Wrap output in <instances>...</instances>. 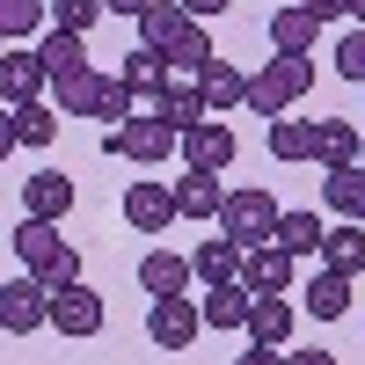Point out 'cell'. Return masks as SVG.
<instances>
[{"label": "cell", "mask_w": 365, "mask_h": 365, "mask_svg": "<svg viewBox=\"0 0 365 365\" xmlns=\"http://www.w3.org/2000/svg\"><path fill=\"white\" fill-rule=\"evenodd\" d=\"M285 365H336L329 351H285Z\"/></svg>", "instance_id": "60d3db41"}, {"label": "cell", "mask_w": 365, "mask_h": 365, "mask_svg": "<svg viewBox=\"0 0 365 365\" xmlns=\"http://www.w3.org/2000/svg\"><path fill=\"white\" fill-rule=\"evenodd\" d=\"M182 29H190V8H182V0H154V8L139 15V44L146 51H168Z\"/></svg>", "instance_id": "484cf974"}, {"label": "cell", "mask_w": 365, "mask_h": 365, "mask_svg": "<svg viewBox=\"0 0 365 365\" xmlns=\"http://www.w3.org/2000/svg\"><path fill=\"white\" fill-rule=\"evenodd\" d=\"M351 22H358V29H365V0H351Z\"/></svg>", "instance_id": "7bdbcfd3"}, {"label": "cell", "mask_w": 365, "mask_h": 365, "mask_svg": "<svg viewBox=\"0 0 365 365\" xmlns=\"http://www.w3.org/2000/svg\"><path fill=\"white\" fill-rule=\"evenodd\" d=\"M0 329H8V336L51 329V285L37 278V270H15V278L0 285Z\"/></svg>", "instance_id": "5b68a950"}, {"label": "cell", "mask_w": 365, "mask_h": 365, "mask_svg": "<svg viewBox=\"0 0 365 365\" xmlns=\"http://www.w3.org/2000/svg\"><path fill=\"white\" fill-rule=\"evenodd\" d=\"M292 329H299V307H292V299H285V292H256V307H249V344L285 351Z\"/></svg>", "instance_id": "7c38bea8"}, {"label": "cell", "mask_w": 365, "mask_h": 365, "mask_svg": "<svg viewBox=\"0 0 365 365\" xmlns=\"http://www.w3.org/2000/svg\"><path fill=\"white\" fill-rule=\"evenodd\" d=\"M117 81H125L132 96H139V103H154V96H161V88H168L175 73H168V58H161V51H146V44H139V51H125V66H117Z\"/></svg>", "instance_id": "603a6c76"}, {"label": "cell", "mask_w": 365, "mask_h": 365, "mask_svg": "<svg viewBox=\"0 0 365 365\" xmlns=\"http://www.w3.org/2000/svg\"><path fill=\"white\" fill-rule=\"evenodd\" d=\"M15 139H22V146H37V154H44V146L58 139V103H51V96L22 103V110H15Z\"/></svg>", "instance_id": "1f68e13d"}, {"label": "cell", "mask_w": 365, "mask_h": 365, "mask_svg": "<svg viewBox=\"0 0 365 365\" xmlns=\"http://www.w3.org/2000/svg\"><path fill=\"white\" fill-rule=\"evenodd\" d=\"M358 161H365V154H358Z\"/></svg>", "instance_id": "f6af8a7d"}, {"label": "cell", "mask_w": 365, "mask_h": 365, "mask_svg": "<svg viewBox=\"0 0 365 365\" xmlns=\"http://www.w3.org/2000/svg\"><path fill=\"white\" fill-rule=\"evenodd\" d=\"M44 8H51V29H73V37H88V29L110 15L103 0H44Z\"/></svg>", "instance_id": "836d02e7"}, {"label": "cell", "mask_w": 365, "mask_h": 365, "mask_svg": "<svg viewBox=\"0 0 365 365\" xmlns=\"http://www.w3.org/2000/svg\"><path fill=\"white\" fill-rule=\"evenodd\" d=\"M15 146H22V139H15V110H0V161H8Z\"/></svg>", "instance_id": "f35d334b"}, {"label": "cell", "mask_w": 365, "mask_h": 365, "mask_svg": "<svg viewBox=\"0 0 365 365\" xmlns=\"http://www.w3.org/2000/svg\"><path fill=\"white\" fill-rule=\"evenodd\" d=\"M37 58H44L51 81H58V73H81V66H88V37H73V29H44V37H37Z\"/></svg>", "instance_id": "4dcf8cb0"}, {"label": "cell", "mask_w": 365, "mask_h": 365, "mask_svg": "<svg viewBox=\"0 0 365 365\" xmlns=\"http://www.w3.org/2000/svg\"><path fill=\"white\" fill-rule=\"evenodd\" d=\"M365 154V125H358V117H322V125H314V161L322 168H351Z\"/></svg>", "instance_id": "5bb4252c"}, {"label": "cell", "mask_w": 365, "mask_h": 365, "mask_svg": "<svg viewBox=\"0 0 365 365\" xmlns=\"http://www.w3.org/2000/svg\"><path fill=\"white\" fill-rule=\"evenodd\" d=\"M22 212H29V220H66V212H73V175H58V168L22 175Z\"/></svg>", "instance_id": "4fadbf2b"}, {"label": "cell", "mask_w": 365, "mask_h": 365, "mask_svg": "<svg viewBox=\"0 0 365 365\" xmlns=\"http://www.w3.org/2000/svg\"><path fill=\"white\" fill-rule=\"evenodd\" d=\"M299 8H307L314 22H329V15H351V0H299Z\"/></svg>", "instance_id": "8d00e7d4"}, {"label": "cell", "mask_w": 365, "mask_h": 365, "mask_svg": "<svg viewBox=\"0 0 365 365\" xmlns=\"http://www.w3.org/2000/svg\"><path fill=\"white\" fill-rule=\"evenodd\" d=\"M182 8H190V15L205 22V15H220V8H234V0H182Z\"/></svg>", "instance_id": "b9f144b4"}, {"label": "cell", "mask_w": 365, "mask_h": 365, "mask_svg": "<svg viewBox=\"0 0 365 365\" xmlns=\"http://www.w3.org/2000/svg\"><path fill=\"white\" fill-rule=\"evenodd\" d=\"M336 73H344L351 88H365V29H351V37L336 44Z\"/></svg>", "instance_id": "d590c367"}, {"label": "cell", "mask_w": 365, "mask_h": 365, "mask_svg": "<svg viewBox=\"0 0 365 365\" xmlns=\"http://www.w3.org/2000/svg\"><path fill=\"white\" fill-rule=\"evenodd\" d=\"M168 190H175V220H220V175H212V168H182L175 182H168Z\"/></svg>", "instance_id": "2e32d148"}, {"label": "cell", "mask_w": 365, "mask_h": 365, "mask_svg": "<svg viewBox=\"0 0 365 365\" xmlns=\"http://www.w3.org/2000/svg\"><path fill=\"white\" fill-rule=\"evenodd\" d=\"M44 22H51L44 0H0V44H29Z\"/></svg>", "instance_id": "d6a6232c"}, {"label": "cell", "mask_w": 365, "mask_h": 365, "mask_svg": "<svg viewBox=\"0 0 365 365\" xmlns=\"http://www.w3.org/2000/svg\"><path fill=\"white\" fill-rule=\"evenodd\" d=\"M322 22L299 8V0H285V8H270V51H314Z\"/></svg>", "instance_id": "44dd1931"}, {"label": "cell", "mask_w": 365, "mask_h": 365, "mask_svg": "<svg viewBox=\"0 0 365 365\" xmlns=\"http://www.w3.org/2000/svg\"><path fill=\"white\" fill-rule=\"evenodd\" d=\"M351 285H358V278L314 270V278H307V314H314V322H344V314H351Z\"/></svg>", "instance_id": "83f0119b"}, {"label": "cell", "mask_w": 365, "mask_h": 365, "mask_svg": "<svg viewBox=\"0 0 365 365\" xmlns=\"http://www.w3.org/2000/svg\"><path fill=\"white\" fill-rule=\"evenodd\" d=\"M190 270H197V285H234L241 278V249H234L227 234H212V241L190 249Z\"/></svg>", "instance_id": "cb8c5ba5"}, {"label": "cell", "mask_w": 365, "mask_h": 365, "mask_svg": "<svg viewBox=\"0 0 365 365\" xmlns=\"http://www.w3.org/2000/svg\"><path fill=\"white\" fill-rule=\"evenodd\" d=\"M270 161H314V117H270Z\"/></svg>", "instance_id": "f1b7e54d"}, {"label": "cell", "mask_w": 365, "mask_h": 365, "mask_svg": "<svg viewBox=\"0 0 365 365\" xmlns=\"http://www.w3.org/2000/svg\"><path fill=\"white\" fill-rule=\"evenodd\" d=\"M132 110H139V96H132V88L117 81V73H103V88H96V117H103V125L117 132V125H125Z\"/></svg>", "instance_id": "e575fe53"}, {"label": "cell", "mask_w": 365, "mask_h": 365, "mask_svg": "<svg viewBox=\"0 0 365 365\" xmlns=\"http://www.w3.org/2000/svg\"><path fill=\"white\" fill-rule=\"evenodd\" d=\"M125 227H132V234H168V227H175V190H168V182L132 175V190H125Z\"/></svg>", "instance_id": "ba28073f"}, {"label": "cell", "mask_w": 365, "mask_h": 365, "mask_svg": "<svg viewBox=\"0 0 365 365\" xmlns=\"http://www.w3.org/2000/svg\"><path fill=\"white\" fill-rule=\"evenodd\" d=\"M322 270H336V278H365V227L344 220L322 234Z\"/></svg>", "instance_id": "ac0fdd59"}, {"label": "cell", "mask_w": 365, "mask_h": 365, "mask_svg": "<svg viewBox=\"0 0 365 365\" xmlns=\"http://www.w3.org/2000/svg\"><path fill=\"white\" fill-rule=\"evenodd\" d=\"M161 58H168V73H182V81H197V73H205V66H212V58H220V51H212V37H205V22L190 15V29H182V37H175V44H168Z\"/></svg>", "instance_id": "4316f807"}, {"label": "cell", "mask_w": 365, "mask_h": 365, "mask_svg": "<svg viewBox=\"0 0 365 365\" xmlns=\"http://www.w3.org/2000/svg\"><path fill=\"white\" fill-rule=\"evenodd\" d=\"M103 8H110V15H132V22H139L146 8H154V0H103Z\"/></svg>", "instance_id": "ab89813d"}, {"label": "cell", "mask_w": 365, "mask_h": 365, "mask_svg": "<svg viewBox=\"0 0 365 365\" xmlns=\"http://www.w3.org/2000/svg\"><path fill=\"white\" fill-rule=\"evenodd\" d=\"M358 227H365V212H358Z\"/></svg>", "instance_id": "ee69618b"}, {"label": "cell", "mask_w": 365, "mask_h": 365, "mask_svg": "<svg viewBox=\"0 0 365 365\" xmlns=\"http://www.w3.org/2000/svg\"><path fill=\"white\" fill-rule=\"evenodd\" d=\"M175 146H182V132H175V125H161L154 110H146V117L132 110L125 125L110 132V154H117V161H132V168H154V161H168Z\"/></svg>", "instance_id": "277c9868"}, {"label": "cell", "mask_w": 365, "mask_h": 365, "mask_svg": "<svg viewBox=\"0 0 365 365\" xmlns=\"http://www.w3.org/2000/svg\"><path fill=\"white\" fill-rule=\"evenodd\" d=\"M175 154H182V168H212V175H220V168H234V154H241V146H234V125L205 117V125H190V132H182V146H175Z\"/></svg>", "instance_id": "9c48e42d"}, {"label": "cell", "mask_w": 365, "mask_h": 365, "mask_svg": "<svg viewBox=\"0 0 365 365\" xmlns=\"http://www.w3.org/2000/svg\"><path fill=\"white\" fill-rule=\"evenodd\" d=\"M197 96H205V110H241L249 103V73L227 66V58H212V66L197 73Z\"/></svg>", "instance_id": "7402d4cb"}, {"label": "cell", "mask_w": 365, "mask_h": 365, "mask_svg": "<svg viewBox=\"0 0 365 365\" xmlns=\"http://www.w3.org/2000/svg\"><path fill=\"white\" fill-rule=\"evenodd\" d=\"M322 205L336 212V220H358V212H365V161H351V168H322Z\"/></svg>", "instance_id": "ffe728a7"}, {"label": "cell", "mask_w": 365, "mask_h": 365, "mask_svg": "<svg viewBox=\"0 0 365 365\" xmlns=\"http://www.w3.org/2000/svg\"><path fill=\"white\" fill-rule=\"evenodd\" d=\"M154 117H161V125H175V132H190V125H205L212 110H205V96H197V81H182V73H175L161 96H154Z\"/></svg>", "instance_id": "d6986e66"}, {"label": "cell", "mask_w": 365, "mask_h": 365, "mask_svg": "<svg viewBox=\"0 0 365 365\" xmlns=\"http://www.w3.org/2000/svg\"><path fill=\"white\" fill-rule=\"evenodd\" d=\"M51 329H58V336H96V329H103V292H88V285H58L51 292Z\"/></svg>", "instance_id": "30bf717a"}, {"label": "cell", "mask_w": 365, "mask_h": 365, "mask_svg": "<svg viewBox=\"0 0 365 365\" xmlns=\"http://www.w3.org/2000/svg\"><path fill=\"white\" fill-rule=\"evenodd\" d=\"M314 88V51H270L263 66L249 73V103L241 110H256V117H285L299 96Z\"/></svg>", "instance_id": "6da1fadb"}, {"label": "cell", "mask_w": 365, "mask_h": 365, "mask_svg": "<svg viewBox=\"0 0 365 365\" xmlns=\"http://www.w3.org/2000/svg\"><path fill=\"white\" fill-rule=\"evenodd\" d=\"M249 307H256V292L249 285H205V299H197V314H205V329H249Z\"/></svg>", "instance_id": "e0dca14e"}, {"label": "cell", "mask_w": 365, "mask_h": 365, "mask_svg": "<svg viewBox=\"0 0 365 365\" xmlns=\"http://www.w3.org/2000/svg\"><path fill=\"white\" fill-rule=\"evenodd\" d=\"M322 234H329L322 212H278V234L270 241H278L285 256H322Z\"/></svg>", "instance_id": "d4e9b609"}, {"label": "cell", "mask_w": 365, "mask_h": 365, "mask_svg": "<svg viewBox=\"0 0 365 365\" xmlns=\"http://www.w3.org/2000/svg\"><path fill=\"white\" fill-rule=\"evenodd\" d=\"M234 365H285V351H263V344H249V351H241Z\"/></svg>", "instance_id": "74e56055"}, {"label": "cell", "mask_w": 365, "mask_h": 365, "mask_svg": "<svg viewBox=\"0 0 365 365\" xmlns=\"http://www.w3.org/2000/svg\"><path fill=\"white\" fill-rule=\"evenodd\" d=\"M37 96H51L44 58L29 51V44H0V110H22V103H37Z\"/></svg>", "instance_id": "8992f818"}, {"label": "cell", "mask_w": 365, "mask_h": 365, "mask_svg": "<svg viewBox=\"0 0 365 365\" xmlns=\"http://www.w3.org/2000/svg\"><path fill=\"white\" fill-rule=\"evenodd\" d=\"M15 263L37 270L51 292H58V285H81V256L66 249L58 220H29V212H22V227H15Z\"/></svg>", "instance_id": "7a4b0ae2"}, {"label": "cell", "mask_w": 365, "mask_h": 365, "mask_svg": "<svg viewBox=\"0 0 365 365\" xmlns=\"http://www.w3.org/2000/svg\"><path fill=\"white\" fill-rule=\"evenodd\" d=\"M220 234L234 249H263V241L278 234V197L270 190H227L220 197Z\"/></svg>", "instance_id": "3957f363"}, {"label": "cell", "mask_w": 365, "mask_h": 365, "mask_svg": "<svg viewBox=\"0 0 365 365\" xmlns=\"http://www.w3.org/2000/svg\"><path fill=\"white\" fill-rule=\"evenodd\" d=\"M96 88H103V73H96V66L58 73V81H51V103H58V117H96Z\"/></svg>", "instance_id": "f546056e"}, {"label": "cell", "mask_w": 365, "mask_h": 365, "mask_svg": "<svg viewBox=\"0 0 365 365\" xmlns=\"http://www.w3.org/2000/svg\"><path fill=\"white\" fill-rule=\"evenodd\" d=\"M292 278H299V256H285L278 241L241 249V285H249V292H292Z\"/></svg>", "instance_id": "8fae6325"}, {"label": "cell", "mask_w": 365, "mask_h": 365, "mask_svg": "<svg viewBox=\"0 0 365 365\" xmlns=\"http://www.w3.org/2000/svg\"><path fill=\"white\" fill-rule=\"evenodd\" d=\"M139 285L154 292V299H175V292L197 285V270H190V256H175V249H146L139 256Z\"/></svg>", "instance_id": "9a60e30c"}, {"label": "cell", "mask_w": 365, "mask_h": 365, "mask_svg": "<svg viewBox=\"0 0 365 365\" xmlns=\"http://www.w3.org/2000/svg\"><path fill=\"white\" fill-rule=\"evenodd\" d=\"M146 336H154V351H190L205 336V314H197V299L190 292H175V299H154L146 307Z\"/></svg>", "instance_id": "52a82bcc"}]
</instances>
